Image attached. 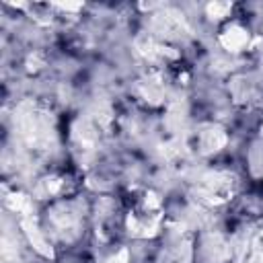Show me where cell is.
Masks as SVG:
<instances>
[{
	"mask_svg": "<svg viewBox=\"0 0 263 263\" xmlns=\"http://www.w3.org/2000/svg\"><path fill=\"white\" fill-rule=\"evenodd\" d=\"M222 43H224L226 49H230V51H240V49L249 43V31H247L245 27L232 23V25L226 27V31H224V35H222Z\"/></svg>",
	"mask_w": 263,
	"mask_h": 263,
	"instance_id": "6da1fadb",
	"label": "cell"
}]
</instances>
